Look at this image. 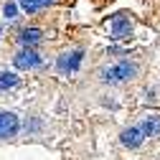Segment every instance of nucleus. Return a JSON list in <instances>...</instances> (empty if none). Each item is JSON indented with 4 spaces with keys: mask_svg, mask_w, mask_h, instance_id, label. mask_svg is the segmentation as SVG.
<instances>
[{
    "mask_svg": "<svg viewBox=\"0 0 160 160\" xmlns=\"http://www.w3.org/2000/svg\"><path fill=\"white\" fill-rule=\"evenodd\" d=\"M140 71H142V66H140L137 58H117V61H109L104 66H99L94 71V79L102 87H127L132 82H137Z\"/></svg>",
    "mask_w": 160,
    "mask_h": 160,
    "instance_id": "f257e3e1",
    "label": "nucleus"
},
{
    "mask_svg": "<svg viewBox=\"0 0 160 160\" xmlns=\"http://www.w3.org/2000/svg\"><path fill=\"white\" fill-rule=\"evenodd\" d=\"M84 53H87V48H84L82 43H71V46H66L61 53L56 56L53 71H56L58 76H71V74H76L79 69H82V64H84Z\"/></svg>",
    "mask_w": 160,
    "mask_h": 160,
    "instance_id": "f03ea898",
    "label": "nucleus"
},
{
    "mask_svg": "<svg viewBox=\"0 0 160 160\" xmlns=\"http://www.w3.org/2000/svg\"><path fill=\"white\" fill-rule=\"evenodd\" d=\"M107 33L112 41H125L135 36V18L132 13H117L107 21Z\"/></svg>",
    "mask_w": 160,
    "mask_h": 160,
    "instance_id": "7ed1b4c3",
    "label": "nucleus"
},
{
    "mask_svg": "<svg viewBox=\"0 0 160 160\" xmlns=\"http://www.w3.org/2000/svg\"><path fill=\"white\" fill-rule=\"evenodd\" d=\"M10 61H13V66L18 71H36V69L43 66V56L38 53L36 48H18L10 56Z\"/></svg>",
    "mask_w": 160,
    "mask_h": 160,
    "instance_id": "20e7f679",
    "label": "nucleus"
},
{
    "mask_svg": "<svg viewBox=\"0 0 160 160\" xmlns=\"http://www.w3.org/2000/svg\"><path fill=\"white\" fill-rule=\"evenodd\" d=\"M23 130V122L15 112H0V140H15Z\"/></svg>",
    "mask_w": 160,
    "mask_h": 160,
    "instance_id": "39448f33",
    "label": "nucleus"
},
{
    "mask_svg": "<svg viewBox=\"0 0 160 160\" xmlns=\"http://www.w3.org/2000/svg\"><path fill=\"white\" fill-rule=\"evenodd\" d=\"M43 38H46V31L38 28V26H26V28H21L15 33V41H18L21 48H36Z\"/></svg>",
    "mask_w": 160,
    "mask_h": 160,
    "instance_id": "423d86ee",
    "label": "nucleus"
},
{
    "mask_svg": "<svg viewBox=\"0 0 160 160\" xmlns=\"http://www.w3.org/2000/svg\"><path fill=\"white\" fill-rule=\"evenodd\" d=\"M119 142H122L125 148H130V150H137L140 145L145 142V135L140 132L137 125H130V127H125L122 132H119Z\"/></svg>",
    "mask_w": 160,
    "mask_h": 160,
    "instance_id": "0eeeda50",
    "label": "nucleus"
},
{
    "mask_svg": "<svg viewBox=\"0 0 160 160\" xmlns=\"http://www.w3.org/2000/svg\"><path fill=\"white\" fill-rule=\"evenodd\" d=\"M137 127H140V132L145 135V140L148 137H155L158 132H160V114H148V117H142L137 122Z\"/></svg>",
    "mask_w": 160,
    "mask_h": 160,
    "instance_id": "6e6552de",
    "label": "nucleus"
},
{
    "mask_svg": "<svg viewBox=\"0 0 160 160\" xmlns=\"http://www.w3.org/2000/svg\"><path fill=\"white\" fill-rule=\"evenodd\" d=\"M21 84V76L15 71H8V69H0V92H8V89H15Z\"/></svg>",
    "mask_w": 160,
    "mask_h": 160,
    "instance_id": "1a4fd4ad",
    "label": "nucleus"
},
{
    "mask_svg": "<svg viewBox=\"0 0 160 160\" xmlns=\"http://www.w3.org/2000/svg\"><path fill=\"white\" fill-rule=\"evenodd\" d=\"M0 13H3V21H8V23H15L18 18H21V15H18V13H21V8H18L15 0H8V3H3Z\"/></svg>",
    "mask_w": 160,
    "mask_h": 160,
    "instance_id": "9d476101",
    "label": "nucleus"
},
{
    "mask_svg": "<svg viewBox=\"0 0 160 160\" xmlns=\"http://www.w3.org/2000/svg\"><path fill=\"white\" fill-rule=\"evenodd\" d=\"M18 8H21L23 13H28V15H36L38 10H41L38 0H18Z\"/></svg>",
    "mask_w": 160,
    "mask_h": 160,
    "instance_id": "9b49d317",
    "label": "nucleus"
},
{
    "mask_svg": "<svg viewBox=\"0 0 160 160\" xmlns=\"http://www.w3.org/2000/svg\"><path fill=\"white\" fill-rule=\"evenodd\" d=\"M38 5H41V8H48V5H56V0H38Z\"/></svg>",
    "mask_w": 160,
    "mask_h": 160,
    "instance_id": "f8f14e48",
    "label": "nucleus"
},
{
    "mask_svg": "<svg viewBox=\"0 0 160 160\" xmlns=\"http://www.w3.org/2000/svg\"><path fill=\"white\" fill-rule=\"evenodd\" d=\"M0 38H3V23H0Z\"/></svg>",
    "mask_w": 160,
    "mask_h": 160,
    "instance_id": "ddd939ff",
    "label": "nucleus"
}]
</instances>
